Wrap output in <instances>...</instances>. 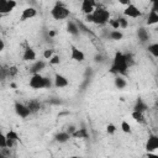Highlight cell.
Instances as JSON below:
<instances>
[{
	"instance_id": "6",
	"label": "cell",
	"mask_w": 158,
	"mask_h": 158,
	"mask_svg": "<svg viewBox=\"0 0 158 158\" xmlns=\"http://www.w3.org/2000/svg\"><path fill=\"white\" fill-rule=\"evenodd\" d=\"M123 15H125L126 17L137 19V17H139V16L142 15V12H141V10H139L136 5L130 4V5H127V6H126V9L123 10Z\"/></svg>"
},
{
	"instance_id": "2",
	"label": "cell",
	"mask_w": 158,
	"mask_h": 158,
	"mask_svg": "<svg viewBox=\"0 0 158 158\" xmlns=\"http://www.w3.org/2000/svg\"><path fill=\"white\" fill-rule=\"evenodd\" d=\"M30 86L32 89H49L52 86V81L49 78L41 75L40 73L32 74V77L30 78Z\"/></svg>"
},
{
	"instance_id": "16",
	"label": "cell",
	"mask_w": 158,
	"mask_h": 158,
	"mask_svg": "<svg viewBox=\"0 0 158 158\" xmlns=\"http://www.w3.org/2000/svg\"><path fill=\"white\" fill-rule=\"evenodd\" d=\"M137 37H138V40L142 43H144V42H147L149 40V33H148V31L144 27H138V30H137Z\"/></svg>"
},
{
	"instance_id": "15",
	"label": "cell",
	"mask_w": 158,
	"mask_h": 158,
	"mask_svg": "<svg viewBox=\"0 0 158 158\" xmlns=\"http://www.w3.org/2000/svg\"><path fill=\"white\" fill-rule=\"evenodd\" d=\"M44 67H46V62L44 60H35V63L30 68V72L32 74H36V73H40L42 69H44Z\"/></svg>"
},
{
	"instance_id": "21",
	"label": "cell",
	"mask_w": 158,
	"mask_h": 158,
	"mask_svg": "<svg viewBox=\"0 0 158 158\" xmlns=\"http://www.w3.org/2000/svg\"><path fill=\"white\" fill-rule=\"evenodd\" d=\"M114 83H115V86H116L118 90L123 89V88L127 85V83H126L125 78H123V77H121V75H116V77H115V80H114Z\"/></svg>"
},
{
	"instance_id": "11",
	"label": "cell",
	"mask_w": 158,
	"mask_h": 158,
	"mask_svg": "<svg viewBox=\"0 0 158 158\" xmlns=\"http://www.w3.org/2000/svg\"><path fill=\"white\" fill-rule=\"evenodd\" d=\"M68 84H69V81L64 75L56 73V75H54V86L56 88H65V86H68Z\"/></svg>"
},
{
	"instance_id": "38",
	"label": "cell",
	"mask_w": 158,
	"mask_h": 158,
	"mask_svg": "<svg viewBox=\"0 0 158 158\" xmlns=\"http://www.w3.org/2000/svg\"><path fill=\"white\" fill-rule=\"evenodd\" d=\"M152 10L156 11V12H158V0L154 1V2H152Z\"/></svg>"
},
{
	"instance_id": "31",
	"label": "cell",
	"mask_w": 158,
	"mask_h": 158,
	"mask_svg": "<svg viewBox=\"0 0 158 158\" xmlns=\"http://www.w3.org/2000/svg\"><path fill=\"white\" fill-rule=\"evenodd\" d=\"M48 60H49V64H52V65H56V64H59V63H60V58H59V56H57V54H53L52 58L48 59Z\"/></svg>"
},
{
	"instance_id": "24",
	"label": "cell",
	"mask_w": 158,
	"mask_h": 158,
	"mask_svg": "<svg viewBox=\"0 0 158 158\" xmlns=\"http://www.w3.org/2000/svg\"><path fill=\"white\" fill-rule=\"evenodd\" d=\"M27 106L30 107L31 112H37V111L41 109V104H40V101H37V100H31V101H28Z\"/></svg>"
},
{
	"instance_id": "26",
	"label": "cell",
	"mask_w": 158,
	"mask_h": 158,
	"mask_svg": "<svg viewBox=\"0 0 158 158\" xmlns=\"http://www.w3.org/2000/svg\"><path fill=\"white\" fill-rule=\"evenodd\" d=\"M16 1L15 0H9L7 1V5H6V7H5V11H4V14L2 15H6V14H10L15 7H16Z\"/></svg>"
},
{
	"instance_id": "1",
	"label": "cell",
	"mask_w": 158,
	"mask_h": 158,
	"mask_svg": "<svg viewBox=\"0 0 158 158\" xmlns=\"http://www.w3.org/2000/svg\"><path fill=\"white\" fill-rule=\"evenodd\" d=\"M128 67L130 65H128L126 54L122 52H116L114 56V60H112V65H111L110 72L116 74V75H126Z\"/></svg>"
},
{
	"instance_id": "37",
	"label": "cell",
	"mask_w": 158,
	"mask_h": 158,
	"mask_svg": "<svg viewBox=\"0 0 158 158\" xmlns=\"http://www.w3.org/2000/svg\"><path fill=\"white\" fill-rule=\"evenodd\" d=\"M85 20H86L88 22H94V16H93V14L85 15Z\"/></svg>"
},
{
	"instance_id": "13",
	"label": "cell",
	"mask_w": 158,
	"mask_h": 158,
	"mask_svg": "<svg viewBox=\"0 0 158 158\" xmlns=\"http://www.w3.org/2000/svg\"><path fill=\"white\" fill-rule=\"evenodd\" d=\"M22 60H25V62H33V60H36V52H35V49L31 48V47L25 48L23 54H22Z\"/></svg>"
},
{
	"instance_id": "44",
	"label": "cell",
	"mask_w": 158,
	"mask_h": 158,
	"mask_svg": "<svg viewBox=\"0 0 158 158\" xmlns=\"http://www.w3.org/2000/svg\"><path fill=\"white\" fill-rule=\"evenodd\" d=\"M149 1H151V2H154V1H157V0H149Z\"/></svg>"
},
{
	"instance_id": "33",
	"label": "cell",
	"mask_w": 158,
	"mask_h": 158,
	"mask_svg": "<svg viewBox=\"0 0 158 158\" xmlns=\"http://www.w3.org/2000/svg\"><path fill=\"white\" fill-rule=\"evenodd\" d=\"M52 56H53V49H44V52H43L44 59H51Z\"/></svg>"
},
{
	"instance_id": "12",
	"label": "cell",
	"mask_w": 158,
	"mask_h": 158,
	"mask_svg": "<svg viewBox=\"0 0 158 158\" xmlns=\"http://www.w3.org/2000/svg\"><path fill=\"white\" fill-rule=\"evenodd\" d=\"M5 135H6V138H7V148H12V147H14V144H15V142L20 139V138H19L17 132H16V131H14V130L7 131Z\"/></svg>"
},
{
	"instance_id": "8",
	"label": "cell",
	"mask_w": 158,
	"mask_h": 158,
	"mask_svg": "<svg viewBox=\"0 0 158 158\" xmlns=\"http://www.w3.org/2000/svg\"><path fill=\"white\" fill-rule=\"evenodd\" d=\"M70 59L75 62H84L85 60V54L74 44H70Z\"/></svg>"
},
{
	"instance_id": "39",
	"label": "cell",
	"mask_w": 158,
	"mask_h": 158,
	"mask_svg": "<svg viewBox=\"0 0 158 158\" xmlns=\"http://www.w3.org/2000/svg\"><path fill=\"white\" fill-rule=\"evenodd\" d=\"M118 2H120L121 5H125V6H127V5H130V4H132V2H131V0H118Z\"/></svg>"
},
{
	"instance_id": "23",
	"label": "cell",
	"mask_w": 158,
	"mask_h": 158,
	"mask_svg": "<svg viewBox=\"0 0 158 158\" xmlns=\"http://www.w3.org/2000/svg\"><path fill=\"white\" fill-rule=\"evenodd\" d=\"M131 116H132V118L136 121V122H138V123H143L144 122V116H143V112H139V111H132V114H131Z\"/></svg>"
},
{
	"instance_id": "29",
	"label": "cell",
	"mask_w": 158,
	"mask_h": 158,
	"mask_svg": "<svg viewBox=\"0 0 158 158\" xmlns=\"http://www.w3.org/2000/svg\"><path fill=\"white\" fill-rule=\"evenodd\" d=\"M0 148H7V138L4 133H0Z\"/></svg>"
},
{
	"instance_id": "17",
	"label": "cell",
	"mask_w": 158,
	"mask_h": 158,
	"mask_svg": "<svg viewBox=\"0 0 158 158\" xmlns=\"http://www.w3.org/2000/svg\"><path fill=\"white\" fill-rule=\"evenodd\" d=\"M70 137H72L70 133H68L67 131H63V132L57 133V135L54 136V139H56V142H58V143H65L67 141H69Z\"/></svg>"
},
{
	"instance_id": "28",
	"label": "cell",
	"mask_w": 158,
	"mask_h": 158,
	"mask_svg": "<svg viewBox=\"0 0 158 158\" xmlns=\"http://www.w3.org/2000/svg\"><path fill=\"white\" fill-rule=\"evenodd\" d=\"M121 130H122L125 133H131V125H130L127 121H122V122H121Z\"/></svg>"
},
{
	"instance_id": "7",
	"label": "cell",
	"mask_w": 158,
	"mask_h": 158,
	"mask_svg": "<svg viewBox=\"0 0 158 158\" xmlns=\"http://www.w3.org/2000/svg\"><path fill=\"white\" fill-rule=\"evenodd\" d=\"M147 152H154L158 149V136L157 135H149L144 146Z\"/></svg>"
},
{
	"instance_id": "3",
	"label": "cell",
	"mask_w": 158,
	"mask_h": 158,
	"mask_svg": "<svg viewBox=\"0 0 158 158\" xmlns=\"http://www.w3.org/2000/svg\"><path fill=\"white\" fill-rule=\"evenodd\" d=\"M70 15V11L68 10V7L65 5H63L62 2H56V5L52 7L51 10V16L54 20H64Z\"/></svg>"
},
{
	"instance_id": "22",
	"label": "cell",
	"mask_w": 158,
	"mask_h": 158,
	"mask_svg": "<svg viewBox=\"0 0 158 158\" xmlns=\"http://www.w3.org/2000/svg\"><path fill=\"white\" fill-rule=\"evenodd\" d=\"M109 37H110V40L120 41V40H122V38H123V35H122V32H120L118 30H112V31H110Z\"/></svg>"
},
{
	"instance_id": "43",
	"label": "cell",
	"mask_w": 158,
	"mask_h": 158,
	"mask_svg": "<svg viewBox=\"0 0 158 158\" xmlns=\"http://www.w3.org/2000/svg\"><path fill=\"white\" fill-rule=\"evenodd\" d=\"M154 31H156V32H158V26H157V27L154 28Z\"/></svg>"
},
{
	"instance_id": "19",
	"label": "cell",
	"mask_w": 158,
	"mask_h": 158,
	"mask_svg": "<svg viewBox=\"0 0 158 158\" xmlns=\"http://www.w3.org/2000/svg\"><path fill=\"white\" fill-rule=\"evenodd\" d=\"M146 23H147L148 26H152V25L158 23V12H156V11L151 10V11H149V14H148V16H147Z\"/></svg>"
},
{
	"instance_id": "41",
	"label": "cell",
	"mask_w": 158,
	"mask_h": 158,
	"mask_svg": "<svg viewBox=\"0 0 158 158\" xmlns=\"http://www.w3.org/2000/svg\"><path fill=\"white\" fill-rule=\"evenodd\" d=\"M4 48H5V43H4V40H1L0 41V51H4Z\"/></svg>"
},
{
	"instance_id": "20",
	"label": "cell",
	"mask_w": 158,
	"mask_h": 158,
	"mask_svg": "<svg viewBox=\"0 0 158 158\" xmlns=\"http://www.w3.org/2000/svg\"><path fill=\"white\" fill-rule=\"evenodd\" d=\"M88 136H89V133H88V131H86V128H77L73 133H72V137L73 138H88Z\"/></svg>"
},
{
	"instance_id": "14",
	"label": "cell",
	"mask_w": 158,
	"mask_h": 158,
	"mask_svg": "<svg viewBox=\"0 0 158 158\" xmlns=\"http://www.w3.org/2000/svg\"><path fill=\"white\" fill-rule=\"evenodd\" d=\"M79 28L80 27L74 21H68V23H67V31H68V33H70L72 36H78L79 32H80Z\"/></svg>"
},
{
	"instance_id": "5",
	"label": "cell",
	"mask_w": 158,
	"mask_h": 158,
	"mask_svg": "<svg viewBox=\"0 0 158 158\" xmlns=\"http://www.w3.org/2000/svg\"><path fill=\"white\" fill-rule=\"evenodd\" d=\"M14 107H15V112H16L21 118H26V117H28V116L32 114L31 110H30V107H28L27 105L20 102V101H16L15 105H14Z\"/></svg>"
},
{
	"instance_id": "27",
	"label": "cell",
	"mask_w": 158,
	"mask_h": 158,
	"mask_svg": "<svg viewBox=\"0 0 158 158\" xmlns=\"http://www.w3.org/2000/svg\"><path fill=\"white\" fill-rule=\"evenodd\" d=\"M117 20L120 22V28H126L128 26V20L126 19V16L125 17L123 16H120V17H117Z\"/></svg>"
},
{
	"instance_id": "25",
	"label": "cell",
	"mask_w": 158,
	"mask_h": 158,
	"mask_svg": "<svg viewBox=\"0 0 158 158\" xmlns=\"http://www.w3.org/2000/svg\"><path fill=\"white\" fill-rule=\"evenodd\" d=\"M147 51L156 58H158V43H152V44H148L147 47Z\"/></svg>"
},
{
	"instance_id": "34",
	"label": "cell",
	"mask_w": 158,
	"mask_h": 158,
	"mask_svg": "<svg viewBox=\"0 0 158 158\" xmlns=\"http://www.w3.org/2000/svg\"><path fill=\"white\" fill-rule=\"evenodd\" d=\"M16 73H17V68H16L15 65H11V67H9V69H7V74H9L10 77H14V75H16Z\"/></svg>"
},
{
	"instance_id": "42",
	"label": "cell",
	"mask_w": 158,
	"mask_h": 158,
	"mask_svg": "<svg viewBox=\"0 0 158 158\" xmlns=\"http://www.w3.org/2000/svg\"><path fill=\"white\" fill-rule=\"evenodd\" d=\"M48 35H49V37H54V36H56V31H53V30H49Z\"/></svg>"
},
{
	"instance_id": "18",
	"label": "cell",
	"mask_w": 158,
	"mask_h": 158,
	"mask_svg": "<svg viewBox=\"0 0 158 158\" xmlns=\"http://www.w3.org/2000/svg\"><path fill=\"white\" fill-rule=\"evenodd\" d=\"M133 110H135V111H139V112H144L146 110H148V105H147L141 98H138V99L136 100V104H135V106H133Z\"/></svg>"
},
{
	"instance_id": "32",
	"label": "cell",
	"mask_w": 158,
	"mask_h": 158,
	"mask_svg": "<svg viewBox=\"0 0 158 158\" xmlns=\"http://www.w3.org/2000/svg\"><path fill=\"white\" fill-rule=\"evenodd\" d=\"M115 131H116V126H115L114 123H109V125L106 126V132H107L109 135H114Z\"/></svg>"
},
{
	"instance_id": "30",
	"label": "cell",
	"mask_w": 158,
	"mask_h": 158,
	"mask_svg": "<svg viewBox=\"0 0 158 158\" xmlns=\"http://www.w3.org/2000/svg\"><path fill=\"white\" fill-rule=\"evenodd\" d=\"M109 25H110L114 30H118V28H120V22H118L117 19H112V20L110 19V20H109Z\"/></svg>"
},
{
	"instance_id": "40",
	"label": "cell",
	"mask_w": 158,
	"mask_h": 158,
	"mask_svg": "<svg viewBox=\"0 0 158 158\" xmlns=\"http://www.w3.org/2000/svg\"><path fill=\"white\" fill-rule=\"evenodd\" d=\"M75 130H77V128H75V127H74V126H69V127H68V130H67V132H68V133H70V135H72V133H73V132H74V131H75Z\"/></svg>"
},
{
	"instance_id": "36",
	"label": "cell",
	"mask_w": 158,
	"mask_h": 158,
	"mask_svg": "<svg viewBox=\"0 0 158 158\" xmlns=\"http://www.w3.org/2000/svg\"><path fill=\"white\" fill-rule=\"evenodd\" d=\"M94 60H95L96 63H102V62H104V56H102V54H95Z\"/></svg>"
},
{
	"instance_id": "35",
	"label": "cell",
	"mask_w": 158,
	"mask_h": 158,
	"mask_svg": "<svg viewBox=\"0 0 158 158\" xmlns=\"http://www.w3.org/2000/svg\"><path fill=\"white\" fill-rule=\"evenodd\" d=\"M7 1H9V0H0V14H1V15H2L4 11H5V7H6V5H7Z\"/></svg>"
},
{
	"instance_id": "9",
	"label": "cell",
	"mask_w": 158,
	"mask_h": 158,
	"mask_svg": "<svg viewBox=\"0 0 158 158\" xmlns=\"http://www.w3.org/2000/svg\"><path fill=\"white\" fill-rule=\"evenodd\" d=\"M95 0H81V12L84 15L93 14L95 10Z\"/></svg>"
},
{
	"instance_id": "4",
	"label": "cell",
	"mask_w": 158,
	"mask_h": 158,
	"mask_svg": "<svg viewBox=\"0 0 158 158\" xmlns=\"http://www.w3.org/2000/svg\"><path fill=\"white\" fill-rule=\"evenodd\" d=\"M93 16H94L93 23H96V25H105L110 20V12L104 7H96L93 12Z\"/></svg>"
},
{
	"instance_id": "10",
	"label": "cell",
	"mask_w": 158,
	"mask_h": 158,
	"mask_svg": "<svg viewBox=\"0 0 158 158\" xmlns=\"http://www.w3.org/2000/svg\"><path fill=\"white\" fill-rule=\"evenodd\" d=\"M36 15H37V10L35 7H26L21 12L20 21H26V20H30V19H33Z\"/></svg>"
}]
</instances>
